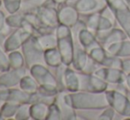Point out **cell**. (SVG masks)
Instances as JSON below:
<instances>
[{
  "label": "cell",
  "mask_w": 130,
  "mask_h": 120,
  "mask_svg": "<svg viewBox=\"0 0 130 120\" xmlns=\"http://www.w3.org/2000/svg\"><path fill=\"white\" fill-rule=\"evenodd\" d=\"M113 12L116 22L130 40V7L125 0H104Z\"/></svg>",
  "instance_id": "cell-2"
},
{
  "label": "cell",
  "mask_w": 130,
  "mask_h": 120,
  "mask_svg": "<svg viewBox=\"0 0 130 120\" xmlns=\"http://www.w3.org/2000/svg\"><path fill=\"white\" fill-rule=\"evenodd\" d=\"M66 83L67 89L72 92H77L80 89V74H76L74 71L67 70L66 72Z\"/></svg>",
  "instance_id": "cell-14"
},
{
  "label": "cell",
  "mask_w": 130,
  "mask_h": 120,
  "mask_svg": "<svg viewBox=\"0 0 130 120\" xmlns=\"http://www.w3.org/2000/svg\"><path fill=\"white\" fill-rule=\"evenodd\" d=\"M67 103L74 110H102L109 106L104 93L74 92L66 97Z\"/></svg>",
  "instance_id": "cell-1"
},
{
  "label": "cell",
  "mask_w": 130,
  "mask_h": 120,
  "mask_svg": "<svg viewBox=\"0 0 130 120\" xmlns=\"http://www.w3.org/2000/svg\"><path fill=\"white\" fill-rule=\"evenodd\" d=\"M108 104L117 114L124 117H130V100L127 94L117 89H107L104 92Z\"/></svg>",
  "instance_id": "cell-3"
},
{
  "label": "cell",
  "mask_w": 130,
  "mask_h": 120,
  "mask_svg": "<svg viewBox=\"0 0 130 120\" xmlns=\"http://www.w3.org/2000/svg\"><path fill=\"white\" fill-rule=\"evenodd\" d=\"M125 1H126V3L127 4V5L130 7V0H125Z\"/></svg>",
  "instance_id": "cell-18"
},
{
  "label": "cell",
  "mask_w": 130,
  "mask_h": 120,
  "mask_svg": "<svg viewBox=\"0 0 130 120\" xmlns=\"http://www.w3.org/2000/svg\"><path fill=\"white\" fill-rule=\"evenodd\" d=\"M78 38L82 47L87 51L90 50L91 48H93L94 46L99 44L96 34L87 28H82L79 32Z\"/></svg>",
  "instance_id": "cell-10"
},
{
  "label": "cell",
  "mask_w": 130,
  "mask_h": 120,
  "mask_svg": "<svg viewBox=\"0 0 130 120\" xmlns=\"http://www.w3.org/2000/svg\"><path fill=\"white\" fill-rule=\"evenodd\" d=\"M120 69H121L126 74L130 73V58L129 57L122 58L121 67H120Z\"/></svg>",
  "instance_id": "cell-16"
},
{
  "label": "cell",
  "mask_w": 130,
  "mask_h": 120,
  "mask_svg": "<svg viewBox=\"0 0 130 120\" xmlns=\"http://www.w3.org/2000/svg\"><path fill=\"white\" fill-rule=\"evenodd\" d=\"M125 84L127 85V87L128 88V89L130 90V73H127L126 76V82Z\"/></svg>",
  "instance_id": "cell-17"
},
{
  "label": "cell",
  "mask_w": 130,
  "mask_h": 120,
  "mask_svg": "<svg viewBox=\"0 0 130 120\" xmlns=\"http://www.w3.org/2000/svg\"><path fill=\"white\" fill-rule=\"evenodd\" d=\"M58 45L63 62L67 65L72 64L74 56L72 33L68 27L65 25L58 28Z\"/></svg>",
  "instance_id": "cell-4"
},
{
  "label": "cell",
  "mask_w": 130,
  "mask_h": 120,
  "mask_svg": "<svg viewBox=\"0 0 130 120\" xmlns=\"http://www.w3.org/2000/svg\"><path fill=\"white\" fill-rule=\"evenodd\" d=\"M60 19L65 26L73 27L79 21V12L76 10V8L66 7L60 13Z\"/></svg>",
  "instance_id": "cell-12"
},
{
  "label": "cell",
  "mask_w": 130,
  "mask_h": 120,
  "mask_svg": "<svg viewBox=\"0 0 130 120\" xmlns=\"http://www.w3.org/2000/svg\"><path fill=\"white\" fill-rule=\"evenodd\" d=\"M115 114H116V111H115L111 106H108V107H106L105 109H104L102 113L98 116V120H112L114 118Z\"/></svg>",
  "instance_id": "cell-15"
},
{
  "label": "cell",
  "mask_w": 130,
  "mask_h": 120,
  "mask_svg": "<svg viewBox=\"0 0 130 120\" xmlns=\"http://www.w3.org/2000/svg\"><path fill=\"white\" fill-rule=\"evenodd\" d=\"M104 5L101 4L100 0H78L75 4V8L79 13L89 14L100 10Z\"/></svg>",
  "instance_id": "cell-11"
},
{
  "label": "cell",
  "mask_w": 130,
  "mask_h": 120,
  "mask_svg": "<svg viewBox=\"0 0 130 120\" xmlns=\"http://www.w3.org/2000/svg\"><path fill=\"white\" fill-rule=\"evenodd\" d=\"M108 54L120 58L130 57V40L116 42L104 47Z\"/></svg>",
  "instance_id": "cell-9"
},
{
  "label": "cell",
  "mask_w": 130,
  "mask_h": 120,
  "mask_svg": "<svg viewBox=\"0 0 130 120\" xmlns=\"http://www.w3.org/2000/svg\"><path fill=\"white\" fill-rule=\"evenodd\" d=\"M80 90L88 91L92 93H104L108 89V84L106 81H103L95 75L94 73H80Z\"/></svg>",
  "instance_id": "cell-6"
},
{
  "label": "cell",
  "mask_w": 130,
  "mask_h": 120,
  "mask_svg": "<svg viewBox=\"0 0 130 120\" xmlns=\"http://www.w3.org/2000/svg\"><path fill=\"white\" fill-rule=\"evenodd\" d=\"M115 21L103 15L99 11L87 14L85 27L94 33H100L114 28Z\"/></svg>",
  "instance_id": "cell-5"
},
{
  "label": "cell",
  "mask_w": 130,
  "mask_h": 120,
  "mask_svg": "<svg viewBox=\"0 0 130 120\" xmlns=\"http://www.w3.org/2000/svg\"><path fill=\"white\" fill-rule=\"evenodd\" d=\"M94 74L106 81L108 84H125L127 74L120 68L100 66L94 72Z\"/></svg>",
  "instance_id": "cell-7"
},
{
  "label": "cell",
  "mask_w": 130,
  "mask_h": 120,
  "mask_svg": "<svg viewBox=\"0 0 130 120\" xmlns=\"http://www.w3.org/2000/svg\"><path fill=\"white\" fill-rule=\"evenodd\" d=\"M89 60V53L86 50H84L82 47V49H78L76 50V53H74V68L79 72H82L84 70V68L87 65L88 62Z\"/></svg>",
  "instance_id": "cell-13"
},
{
  "label": "cell",
  "mask_w": 130,
  "mask_h": 120,
  "mask_svg": "<svg viewBox=\"0 0 130 120\" xmlns=\"http://www.w3.org/2000/svg\"><path fill=\"white\" fill-rule=\"evenodd\" d=\"M98 38V41L102 46L105 47L111 43H116V42L123 41V40L128 39L126 33L121 28H112L110 30L104 31V32L95 33Z\"/></svg>",
  "instance_id": "cell-8"
}]
</instances>
